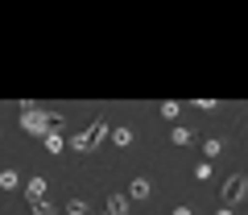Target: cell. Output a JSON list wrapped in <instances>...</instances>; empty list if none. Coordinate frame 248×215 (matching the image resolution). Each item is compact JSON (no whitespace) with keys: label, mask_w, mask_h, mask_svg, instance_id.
Instances as JSON below:
<instances>
[{"label":"cell","mask_w":248,"mask_h":215,"mask_svg":"<svg viewBox=\"0 0 248 215\" xmlns=\"http://www.w3.org/2000/svg\"><path fill=\"white\" fill-rule=\"evenodd\" d=\"M29 211H33V215H58V207L46 203V199H37V203H29Z\"/></svg>","instance_id":"11"},{"label":"cell","mask_w":248,"mask_h":215,"mask_svg":"<svg viewBox=\"0 0 248 215\" xmlns=\"http://www.w3.org/2000/svg\"><path fill=\"white\" fill-rule=\"evenodd\" d=\"M108 133H112V124L99 116V120H91V124L83 128L79 137H71V149H75V153H95L99 145H104V137H108Z\"/></svg>","instance_id":"1"},{"label":"cell","mask_w":248,"mask_h":215,"mask_svg":"<svg viewBox=\"0 0 248 215\" xmlns=\"http://www.w3.org/2000/svg\"><path fill=\"white\" fill-rule=\"evenodd\" d=\"M62 211H66V215H87V207H83V203H79V199H71V203L62 207Z\"/></svg>","instance_id":"15"},{"label":"cell","mask_w":248,"mask_h":215,"mask_svg":"<svg viewBox=\"0 0 248 215\" xmlns=\"http://www.w3.org/2000/svg\"><path fill=\"white\" fill-rule=\"evenodd\" d=\"M99 215H112V211H99Z\"/></svg>","instance_id":"18"},{"label":"cell","mask_w":248,"mask_h":215,"mask_svg":"<svg viewBox=\"0 0 248 215\" xmlns=\"http://www.w3.org/2000/svg\"><path fill=\"white\" fill-rule=\"evenodd\" d=\"M219 149H223L219 137H207V141H203V153H207V157H219Z\"/></svg>","instance_id":"12"},{"label":"cell","mask_w":248,"mask_h":215,"mask_svg":"<svg viewBox=\"0 0 248 215\" xmlns=\"http://www.w3.org/2000/svg\"><path fill=\"white\" fill-rule=\"evenodd\" d=\"M149 195H153L149 182H145V178H133V186H128V195H124V199H128V203H145Z\"/></svg>","instance_id":"4"},{"label":"cell","mask_w":248,"mask_h":215,"mask_svg":"<svg viewBox=\"0 0 248 215\" xmlns=\"http://www.w3.org/2000/svg\"><path fill=\"white\" fill-rule=\"evenodd\" d=\"M21 128L46 137V133H50V112H46V108H33L29 99H21Z\"/></svg>","instance_id":"2"},{"label":"cell","mask_w":248,"mask_h":215,"mask_svg":"<svg viewBox=\"0 0 248 215\" xmlns=\"http://www.w3.org/2000/svg\"><path fill=\"white\" fill-rule=\"evenodd\" d=\"M42 141H46V149H50V153H62V149H66V137H62L58 128H50V133H46Z\"/></svg>","instance_id":"8"},{"label":"cell","mask_w":248,"mask_h":215,"mask_svg":"<svg viewBox=\"0 0 248 215\" xmlns=\"http://www.w3.org/2000/svg\"><path fill=\"white\" fill-rule=\"evenodd\" d=\"M240 195H244V174H232V178L223 182V190H219V203L228 207L232 199H240Z\"/></svg>","instance_id":"3"},{"label":"cell","mask_w":248,"mask_h":215,"mask_svg":"<svg viewBox=\"0 0 248 215\" xmlns=\"http://www.w3.org/2000/svg\"><path fill=\"white\" fill-rule=\"evenodd\" d=\"M108 137H112V145H120V149H128V145L137 141V137H133V128H124V124H116Z\"/></svg>","instance_id":"6"},{"label":"cell","mask_w":248,"mask_h":215,"mask_svg":"<svg viewBox=\"0 0 248 215\" xmlns=\"http://www.w3.org/2000/svg\"><path fill=\"white\" fill-rule=\"evenodd\" d=\"M37 199H46V178L42 174H33V178L25 182V203H37Z\"/></svg>","instance_id":"5"},{"label":"cell","mask_w":248,"mask_h":215,"mask_svg":"<svg viewBox=\"0 0 248 215\" xmlns=\"http://www.w3.org/2000/svg\"><path fill=\"white\" fill-rule=\"evenodd\" d=\"M170 137H174V145H190V141H195V133H190L186 124H178V128H174Z\"/></svg>","instance_id":"10"},{"label":"cell","mask_w":248,"mask_h":215,"mask_svg":"<svg viewBox=\"0 0 248 215\" xmlns=\"http://www.w3.org/2000/svg\"><path fill=\"white\" fill-rule=\"evenodd\" d=\"M215 215H236V211H232V207H219V211H215Z\"/></svg>","instance_id":"17"},{"label":"cell","mask_w":248,"mask_h":215,"mask_svg":"<svg viewBox=\"0 0 248 215\" xmlns=\"http://www.w3.org/2000/svg\"><path fill=\"white\" fill-rule=\"evenodd\" d=\"M211 174H215V166H211V161H199V166H195V178H199V182H207Z\"/></svg>","instance_id":"13"},{"label":"cell","mask_w":248,"mask_h":215,"mask_svg":"<svg viewBox=\"0 0 248 215\" xmlns=\"http://www.w3.org/2000/svg\"><path fill=\"white\" fill-rule=\"evenodd\" d=\"M174 215H195V211H190V207H174Z\"/></svg>","instance_id":"16"},{"label":"cell","mask_w":248,"mask_h":215,"mask_svg":"<svg viewBox=\"0 0 248 215\" xmlns=\"http://www.w3.org/2000/svg\"><path fill=\"white\" fill-rule=\"evenodd\" d=\"M128 207H133V203H128V199L116 190V195H108V207H104V211H112V215H128Z\"/></svg>","instance_id":"7"},{"label":"cell","mask_w":248,"mask_h":215,"mask_svg":"<svg viewBox=\"0 0 248 215\" xmlns=\"http://www.w3.org/2000/svg\"><path fill=\"white\" fill-rule=\"evenodd\" d=\"M161 120H178V104L170 99V104H161Z\"/></svg>","instance_id":"14"},{"label":"cell","mask_w":248,"mask_h":215,"mask_svg":"<svg viewBox=\"0 0 248 215\" xmlns=\"http://www.w3.org/2000/svg\"><path fill=\"white\" fill-rule=\"evenodd\" d=\"M17 186H21L17 170H0V190H17Z\"/></svg>","instance_id":"9"}]
</instances>
